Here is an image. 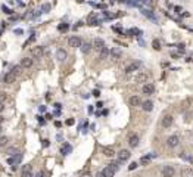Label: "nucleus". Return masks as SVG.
Instances as JSON below:
<instances>
[{"mask_svg": "<svg viewBox=\"0 0 193 177\" xmlns=\"http://www.w3.org/2000/svg\"><path fill=\"white\" fill-rule=\"evenodd\" d=\"M88 25H99V19L96 18V15H90L88 16Z\"/></svg>", "mask_w": 193, "mask_h": 177, "instance_id": "4be33fe9", "label": "nucleus"}, {"mask_svg": "<svg viewBox=\"0 0 193 177\" xmlns=\"http://www.w3.org/2000/svg\"><path fill=\"white\" fill-rule=\"evenodd\" d=\"M142 108H143V111L151 112V111L154 109V102H152V100H145V102L142 103Z\"/></svg>", "mask_w": 193, "mask_h": 177, "instance_id": "2eb2a0df", "label": "nucleus"}, {"mask_svg": "<svg viewBox=\"0 0 193 177\" xmlns=\"http://www.w3.org/2000/svg\"><path fill=\"white\" fill-rule=\"evenodd\" d=\"M93 96L99 97V96H100V91H99V90H94V91H93Z\"/></svg>", "mask_w": 193, "mask_h": 177, "instance_id": "ea45409f", "label": "nucleus"}, {"mask_svg": "<svg viewBox=\"0 0 193 177\" xmlns=\"http://www.w3.org/2000/svg\"><path fill=\"white\" fill-rule=\"evenodd\" d=\"M102 152H103V155H105V157H108V158L115 157V151H114L112 148H108V146H106V148H103V149H102Z\"/></svg>", "mask_w": 193, "mask_h": 177, "instance_id": "dca6fc26", "label": "nucleus"}, {"mask_svg": "<svg viewBox=\"0 0 193 177\" xmlns=\"http://www.w3.org/2000/svg\"><path fill=\"white\" fill-rule=\"evenodd\" d=\"M46 111V106H40V112H44Z\"/></svg>", "mask_w": 193, "mask_h": 177, "instance_id": "49530a36", "label": "nucleus"}, {"mask_svg": "<svg viewBox=\"0 0 193 177\" xmlns=\"http://www.w3.org/2000/svg\"><path fill=\"white\" fill-rule=\"evenodd\" d=\"M31 53H33V56L36 59H39V58H41L44 55V49H43V46H36V47L31 49Z\"/></svg>", "mask_w": 193, "mask_h": 177, "instance_id": "0eeeda50", "label": "nucleus"}, {"mask_svg": "<svg viewBox=\"0 0 193 177\" xmlns=\"http://www.w3.org/2000/svg\"><path fill=\"white\" fill-rule=\"evenodd\" d=\"M68 28H69V24H67V22L58 25V30H59V31H65V30H68Z\"/></svg>", "mask_w": 193, "mask_h": 177, "instance_id": "c85d7f7f", "label": "nucleus"}, {"mask_svg": "<svg viewBox=\"0 0 193 177\" xmlns=\"http://www.w3.org/2000/svg\"><path fill=\"white\" fill-rule=\"evenodd\" d=\"M134 168H137V162H131L128 165V170H134Z\"/></svg>", "mask_w": 193, "mask_h": 177, "instance_id": "c9c22d12", "label": "nucleus"}, {"mask_svg": "<svg viewBox=\"0 0 193 177\" xmlns=\"http://www.w3.org/2000/svg\"><path fill=\"white\" fill-rule=\"evenodd\" d=\"M71 151H72V148H71L69 143H64L62 148H61V154H62V155H68Z\"/></svg>", "mask_w": 193, "mask_h": 177, "instance_id": "6ab92c4d", "label": "nucleus"}, {"mask_svg": "<svg viewBox=\"0 0 193 177\" xmlns=\"http://www.w3.org/2000/svg\"><path fill=\"white\" fill-rule=\"evenodd\" d=\"M178 143H180V139H178V136H170L168 137V140H167V145L170 146V148H175V146H178Z\"/></svg>", "mask_w": 193, "mask_h": 177, "instance_id": "6e6552de", "label": "nucleus"}, {"mask_svg": "<svg viewBox=\"0 0 193 177\" xmlns=\"http://www.w3.org/2000/svg\"><path fill=\"white\" fill-rule=\"evenodd\" d=\"M7 100H9L7 93H6V91H0V103H4V102H7Z\"/></svg>", "mask_w": 193, "mask_h": 177, "instance_id": "393cba45", "label": "nucleus"}, {"mask_svg": "<svg viewBox=\"0 0 193 177\" xmlns=\"http://www.w3.org/2000/svg\"><path fill=\"white\" fill-rule=\"evenodd\" d=\"M140 62H133V64H130L127 68H125V74H131V72H134V71H137L139 68H140Z\"/></svg>", "mask_w": 193, "mask_h": 177, "instance_id": "9d476101", "label": "nucleus"}, {"mask_svg": "<svg viewBox=\"0 0 193 177\" xmlns=\"http://www.w3.org/2000/svg\"><path fill=\"white\" fill-rule=\"evenodd\" d=\"M108 55H109V49H108V47H103V49L100 50L99 59H106V58H108Z\"/></svg>", "mask_w": 193, "mask_h": 177, "instance_id": "5701e85b", "label": "nucleus"}, {"mask_svg": "<svg viewBox=\"0 0 193 177\" xmlns=\"http://www.w3.org/2000/svg\"><path fill=\"white\" fill-rule=\"evenodd\" d=\"M173 121H174L173 115H165V117L162 118V127H164V129H170V127L173 126Z\"/></svg>", "mask_w": 193, "mask_h": 177, "instance_id": "1a4fd4ad", "label": "nucleus"}, {"mask_svg": "<svg viewBox=\"0 0 193 177\" xmlns=\"http://www.w3.org/2000/svg\"><path fill=\"white\" fill-rule=\"evenodd\" d=\"M74 123H75V120H74V118H69V120H67V126H74Z\"/></svg>", "mask_w": 193, "mask_h": 177, "instance_id": "f704fd0d", "label": "nucleus"}, {"mask_svg": "<svg viewBox=\"0 0 193 177\" xmlns=\"http://www.w3.org/2000/svg\"><path fill=\"white\" fill-rule=\"evenodd\" d=\"M21 69H22V65H16V67H13V68H12V72H15V74L18 75V74L21 72Z\"/></svg>", "mask_w": 193, "mask_h": 177, "instance_id": "7c9ffc66", "label": "nucleus"}, {"mask_svg": "<svg viewBox=\"0 0 193 177\" xmlns=\"http://www.w3.org/2000/svg\"><path fill=\"white\" fill-rule=\"evenodd\" d=\"M91 50V44L90 43H83L81 44V52L83 53H88Z\"/></svg>", "mask_w": 193, "mask_h": 177, "instance_id": "b1692460", "label": "nucleus"}, {"mask_svg": "<svg viewBox=\"0 0 193 177\" xmlns=\"http://www.w3.org/2000/svg\"><path fill=\"white\" fill-rule=\"evenodd\" d=\"M143 15H145V16H149L151 19H155V16L152 15V12H151V10H143Z\"/></svg>", "mask_w": 193, "mask_h": 177, "instance_id": "473e14b6", "label": "nucleus"}, {"mask_svg": "<svg viewBox=\"0 0 193 177\" xmlns=\"http://www.w3.org/2000/svg\"><path fill=\"white\" fill-rule=\"evenodd\" d=\"M130 105H131V106H139V105H142L140 97H139V96H131V97H130Z\"/></svg>", "mask_w": 193, "mask_h": 177, "instance_id": "aec40b11", "label": "nucleus"}, {"mask_svg": "<svg viewBox=\"0 0 193 177\" xmlns=\"http://www.w3.org/2000/svg\"><path fill=\"white\" fill-rule=\"evenodd\" d=\"M49 9H50V4H44V6H43V10H44V12H47Z\"/></svg>", "mask_w": 193, "mask_h": 177, "instance_id": "58836bf2", "label": "nucleus"}, {"mask_svg": "<svg viewBox=\"0 0 193 177\" xmlns=\"http://www.w3.org/2000/svg\"><path fill=\"white\" fill-rule=\"evenodd\" d=\"M119 162H121V161H118V162H112V164H109L108 167H105V168L102 170L103 176L105 177H114L115 176L116 170H118V167H119Z\"/></svg>", "mask_w": 193, "mask_h": 177, "instance_id": "f257e3e1", "label": "nucleus"}, {"mask_svg": "<svg viewBox=\"0 0 193 177\" xmlns=\"http://www.w3.org/2000/svg\"><path fill=\"white\" fill-rule=\"evenodd\" d=\"M4 111V106H3V103H0V114Z\"/></svg>", "mask_w": 193, "mask_h": 177, "instance_id": "c03bdc74", "label": "nucleus"}, {"mask_svg": "<svg viewBox=\"0 0 193 177\" xmlns=\"http://www.w3.org/2000/svg\"><path fill=\"white\" fill-rule=\"evenodd\" d=\"M24 171H31V164H25L24 167H22V173Z\"/></svg>", "mask_w": 193, "mask_h": 177, "instance_id": "72a5a7b5", "label": "nucleus"}, {"mask_svg": "<svg viewBox=\"0 0 193 177\" xmlns=\"http://www.w3.org/2000/svg\"><path fill=\"white\" fill-rule=\"evenodd\" d=\"M0 132H1V127H0Z\"/></svg>", "mask_w": 193, "mask_h": 177, "instance_id": "3c124183", "label": "nucleus"}, {"mask_svg": "<svg viewBox=\"0 0 193 177\" xmlns=\"http://www.w3.org/2000/svg\"><path fill=\"white\" fill-rule=\"evenodd\" d=\"M56 58H58V61H65L67 59V52L64 50V49H58V52H56Z\"/></svg>", "mask_w": 193, "mask_h": 177, "instance_id": "f3484780", "label": "nucleus"}, {"mask_svg": "<svg viewBox=\"0 0 193 177\" xmlns=\"http://www.w3.org/2000/svg\"><path fill=\"white\" fill-rule=\"evenodd\" d=\"M174 174H175V170H174L173 165H165L162 168V176L164 177H174Z\"/></svg>", "mask_w": 193, "mask_h": 177, "instance_id": "20e7f679", "label": "nucleus"}, {"mask_svg": "<svg viewBox=\"0 0 193 177\" xmlns=\"http://www.w3.org/2000/svg\"><path fill=\"white\" fill-rule=\"evenodd\" d=\"M111 55H112L114 59H118V58L121 56V50H119V49H112V50H111Z\"/></svg>", "mask_w": 193, "mask_h": 177, "instance_id": "bb28decb", "label": "nucleus"}, {"mask_svg": "<svg viewBox=\"0 0 193 177\" xmlns=\"http://www.w3.org/2000/svg\"><path fill=\"white\" fill-rule=\"evenodd\" d=\"M83 177H93V176H91L90 173H86V174H84V176H83Z\"/></svg>", "mask_w": 193, "mask_h": 177, "instance_id": "de8ad7c7", "label": "nucleus"}, {"mask_svg": "<svg viewBox=\"0 0 193 177\" xmlns=\"http://www.w3.org/2000/svg\"><path fill=\"white\" fill-rule=\"evenodd\" d=\"M7 142H9V137H7V136H0V148L6 146Z\"/></svg>", "mask_w": 193, "mask_h": 177, "instance_id": "a878e982", "label": "nucleus"}, {"mask_svg": "<svg viewBox=\"0 0 193 177\" xmlns=\"http://www.w3.org/2000/svg\"><path fill=\"white\" fill-rule=\"evenodd\" d=\"M21 177H33V174H31V171H24Z\"/></svg>", "mask_w": 193, "mask_h": 177, "instance_id": "e433bc0d", "label": "nucleus"}, {"mask_svg": "<svg viewBox=\"0 0 193 177\" xmlns=\"http://www.w3.org/2000/svg\"><path fill=\"white\" fill-rule=\"evenodd\" d=\"M152 157V155H151ZM151 157H143L142 159H140V162L143 164V165H146V164H149V161H151Z\"/></svg>", "mask_w": 193, "mask_h": 177, "instance_id": "2f4dec72", "label": "nucleus"}, {"mask_svg": "<svg viewBox=\"0 0 193 177\" xmlns=\"http://www.w3.org/2000/svg\"><path fill=\"white\" fill-rule=\"evenodd\" d=\"M15 80H16V74L12 72V71H9V72L4 74V77H3V81H4L6 84H12V83H15Z\"/></svg>", "mask_w": 193, "mask_h": 177, "instance_id": "39448f33", "label": "nucleus"}, {"mask_svg": "<svg viewBox=\"0 0 193 177\" xmlns=\"http://www.w3.org/2000/svg\"><path fill=\"white\" fill-rule=\"evenodd\" d=\"M96 106H97V108H102V106H103V103H102V102H97V105H96Z\"/></svg>", "mask_w": 193, "mask_h": 177, "instance_id": "a18cd8bd", "label": "nucleus"}, {"mask_svg": "<svg viewBox=\"0 0 193 177\" xmlns=\"http://www.w3.org/2000/svg\"><path fill=\"white\" fill-rule=\"evenodd\" d=\"M152 47H154L155 50H161V42L155 39L154 42H152Z\"/></svg>", "mask_w": 193, "mask_h": 177, "instance_id": "cd10ccee", "label": "nucleus"}, {"mask_svg": "<svg viewBox=\"0 0 193 177\" xmlns=\"http://www.w3.org/2000/svg\"><path fill=\"white\" fill-rule=\"evenodd\" d=\"M130 157H131V154H130L128 149H121V151L118 152V161H121V162L130 159Z\"/></svg>", "mask_w": 193, "mask_h": 177, "instance_id": "7ed1b4c3", "label": "nucleus"}, {"mask_svg": "<svg viewBox=\"0 0 193 177\" xmlns=\"http://www.w3.org/2000/svg\"><path fill=\"white\" fill-rule=\"evenodd\" d=\"M21 158H22V154H16V155H13V157H9L7 158V164L9 165H12V164H19V161H21Z\"/></svg>", "mask_w": 193, "mask_h": 177, "instance_id": "f8f14e48", "label": "nucleus"}, {"mask_svg": "<svg viewBox=\"0 0 193 177\" xmlns=\"http://www.w3.org/2000/svg\"><path fill=\"white\" fill-rule=\"evenodd\" d=\"M55 126H56V127H58V129H59V127H61V126H62V124H61V123H59V121H55Z\"/></svg>", "mask_w": 193, "mask_h": 177, "instance_id": "37998d69", "label": "nucleus"}, {"mask_svg": "<svg viewBox=\"0 0 193 177\" xmlns=\"http://www.w3.org/2000/svg\"><path fill=\"white\" fill-rule=\"evenodd\" d=\"M1 121H3V117H1V115H0V124H1Z\"/></svg>", "mask_w": 193, "mask_h": 177, "instance_id": "09e8293b", "label": "nucleus"}, {"mask_svg": "<svg viewBox=\"0 0 193 177\" xmlns=\"http://www.w3.org/2000/svg\"><path fill=\"white\" fill-rule=\"evenodd\" d=\"M37 177H44V171H39V174H37Z\"/></svg>", "mask_w": 193, "mask_h": 177, "instance_id": "79ce46f5", "label": "nucleus"}, {"mask_svg": "<svg viewBox=\"0 0 193 177\" xmlns=\"http://www.w3.org/2000/svg\"><path fill=\"white\" fill-rule=\"evenodd\" d=\"M81 44H83V42H81V39L78 37V36H72V37H69L68 39V46L69 47H81Z\"/></svg>", "mask_w": 193, "mask_h": 177, "instance_id": "f03ea898", "label": "nucleus"}, {"mask_svg": "<svg viewBox=\"0 0 193 177\" xmlns=\"http://www.w3.org/2000/svg\"><path fill=\"white\" fill-rule=\"evenodd\" d=\"M149 78H151V75H149L148 72H140V74L136 75V83H143V84H146Z\"/></svg>", "mask_w": 193, "mask_h": 177, "instance_id": "423d86ee", "label": "nucleus"}, {"mask_svg": "<svg viewBox=\"0 0 193 177\" xmlns=\"http://www.w3.org/2000/svg\"><path fill=\"white\" fill-rule=\"evenodd\" d=\"M142 90H143L145 94H152L155 91V86L152 83H146V84H143V88H142Z\"/></svg>", "mask_w": 193, "mask_h": 177, "instance_id": "4468645a", "label": "nucleus"}, {"mask_svg": "<svg viewBox=\"0 0 193 177\" xmlns=\"http://www.w3.org/2000/svg\"><path fill=\"white\" fill-rule=\"evenodd\" d=\"M9 157H13V155H16L18 154V149L16 148H10V149H7V152H6Z\"/></svg>", "mask_w": 193, "mask_h": 177, "instance_id": "c756f323", "label": "nucleus"}, {"mask_svg": "<svg viewBox=\"0 0 193 177\" xmlns=\"http://www.w3.org/2000/svg\"><path fill=\"white\" fill-rule=\"evenodd\" d=\"M78 3H83V1H84V0H77Z\"/></svg>", "mask_w": 193, "mask_h": 177, "instance_id": "8fccbe9b", "label": "nucleus"}, {"mask_svg": "<svg viewBox=\"0 0 193 177\" xmlns=\"http://www.w3.org/2000/svg\"><path fill=\"white\" fill-rule=\"evenodd\" d=\"M93 47H94L97 52H100V50H102L103 47H106V46H105V42H103L102 39L97 37V39H94V42H93Z\"/></svg>", "mask_w": 193, "mask_h": 177, "instance_id": "ddd939ff", "label": "nucleus"}, {"mask_svg": "<svg viewBox=\"0 0 193 177\" xmlns=\"http://www.w3.org/2000/svg\"><path fill=\"white\" fill-rule=\"evenodd\" d=\"M21 65H22V68H31L33 67V59L31 58H24L21 61Z\"/></svg>", "mask_w": 193, "mask_h": 177, "instance_id": "a211bd4d", "label": "nucleus"}, {"mask_svg": "<svg viewBox=\"0 0 193 177\" xmlns=\"http://www.w3.org/2000/svg\"><path fill=\"white\" fill-rule=\"evenodd\" d=\"M43 146H49V140H47V139L43 140Z\"/></svg>", "mask_w": 193, "mask_h": 177, "instance_id": "a19ab883", "label": "nucleus"}, {"mask_svg": "<svg viewBox=\"0 0 193 177\" xmlns=\"http://www.w3.org/2000/svg\"><path fill=\"white\" fill-rule=\"evenodd\" d=\"M3 10H4V13H7V15H10V13H13V12H12V10H9V9H7L6 6H3Z\"/></svg>", "mask_w": 193, "mask_h": 177, "instance_id": "4c0bfd02", "label": "nucleus"}, {"mask_svg": "<svg viewBox=\"0 0 193 177\" xmlns=\"http://www.w3.org/2000/svg\"><path fill=\"white\" fill-rule=\"evenodd\" d=\"M139 142H140L139 134H131V136L128 137V145H130L131 148H136V146L139 145Z\"/></svg>", "mask_w": 193, "mask_h": 177, "instance_id": "9b49d317", "label": "nucleus"}, {"mask_svg": "<svg viewBox=\"0 0 193 177\" xmlns=\"http://www.w3.org/2000/svg\"><path fill=\"white\" fill-rule=\"evenodd\" d=\"M181 177H193V168H183Z\"/></svg>", "mask_w": 193, "mask_h": 177, "instance_id": "412c9836", "label": "nucleus"}]
</instances>
